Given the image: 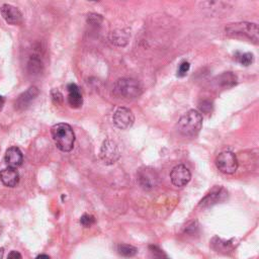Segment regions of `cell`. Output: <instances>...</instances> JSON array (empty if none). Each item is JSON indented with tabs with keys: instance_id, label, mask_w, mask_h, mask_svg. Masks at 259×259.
Returning a JSON list of instances; mask_svg holds the SVG:
<instances>
[{
	"instance_id": "8fae6325",
	"label": "cell",
	"mask_w": 259,
	"mask_h": 259,
	"mask_svg": "<svg viewBox=\"0 0 259 259\" xmlns=\"http://www.w3.org/2000/svg\"><path fill=\"white\" fill-rule=\"evenodd\" d=\"M138 179L141 186L145 188V190H152L157 185L158 175L153 169L145 168L139 172Z\"/></svg>"
},
{
	"instance_id": "30bf717a",
	"label": "cell",
	"mask_w": 259,
	"mask_h": 259,
	"mask_svg": "<svg viewBox=\"0 0 259 259\" xmlns=\"http://www.w3.org/2000/svg\"><path fill=\"white\" fill-rule=\"evenodd\" d=\"M0 11H1L2 17L9 25L16 26L22 22V15L16 7L10 4H3L0 8Z\"/></svg>"
},
{
	"instance_id": "ac0fdd59",
	"label": "cell",
	"mask_w": 259,
	"mask_h": 259,
	"mask_svg": "<svg viewBox=\"0 0 259 259\" xmlns=\"http://www.w3.org/2000/svg\"><path fill=\"white\" fill-rule=\"evenodd\" d=\"M117 252H119V254L124 257H134L137 254L138 250L136 247L132 245L120 244L119 246H117Z\"/></svg>"
},
{
	"instance_id": "ffe728a7",
	"label": "cell",
	"mask_w": 259,
	"mask_h": 259,
	"mask_svg": "<svg viewBox=\"0 0 259 259\" xmlns=\"http://www.w3.org/2000/svg\"><path fill=\"white\" fill-rule=\"evenodd\" d=\"M149 251L152 259H169L168 256L163 252V250H161L157 246H150Z\"/></svg>"
},
{
	"instance_id": "52a82bcc",
	"label": "cell",
	"mask_w": 259,
	"mask_h": 259,
	"mask_svg": "<svg viewBox=\"0 0 259 259\" xmlns=\"http://www.w3.org/2000/svg\"><path fill=\"white\" fill-rule=\"evenodd\" d=\"M113 122L116 128L127 130L134 125L135 116L131 110L127 108H119L113 113Z\"/></svg>"
},
{
	"instance_id": "4fadbf2b",
	"label": "cell",
	"mask_w": 259,
	"mask_h": 259,
	"mask_svg": "<svg viewBox=\"0 0 259 259\" xmlns=\"http://www.w3.org/2000/svg\"><path fill=\"white\" fill-rule=\"evenodd\" d=\"M68 103L72 109H79L83 104V97L79 87L75 83H70L67 86Z\"/></svg>"
},
{
	"instance_id": "83f0119b",
	"label": "cell",
	"mask_w": 259,
	"mask_h": 259,
	"mask_svg": "<svg viewBox=\"0 0 259 259\" xmlns=\"http://www.w3.org/2000/svg\"><path fill=\"white\" fill-rule=\"evenodd\" d=\"M3 255H4V248L1 247V248H0V259L3 258Z\"/></svg>"
},
{
	"instance_id": "5b68a950",
	"label": "cell",
	"mask_w": 259,
	"mask_h": 259,
	"mask_svg": "<svg viewBox=\"0 0 259 259\" xmlns=\"http://www.w3.org/2000/svg\"><path fill=\"white\" fill-rule=\"evenodd\" d=\"M216 165L221 172L232 174L236 172L238 168V159L233 152L223 151L217 156Z\"/></svg>"
},
{
	"instance_id": "8992f818",
	"label": "cell",
	"mask_w": 259,
	"mask_h": 259,
	"mask_svg": "<svg viewBox=\"0 0 259 259\" xmlns=\"http://www.w3.org/2000/svg\"><path fill=\"white\" fill-rule=\"evenodd\" d=\"M120 156L121 154L119 147H117V145L113 140L108 139L103 141L99 152V157L104 164H107V165H112V164H114L120 159Z\"/></svg>"
},
{
	"instance_id": "44dd1931",
	"label": "cell",
	"mask_w": 259,
	"mask_h": 259,
	"mask_svg": "<svg viewBox=\"0 0 259 259\" xmlns=\"http://www.w3.org/2000/svg\"><path fill=\"white\" fill-rule=\"evenodd\" d=\"M94 223H96V219H94V217L91 215L84 214L80 218V224L85 228L91 227Z\"/></svg>"
},
{
	"instance_id": "484cf974",
	"label": "cell",
	"mask_w": 259,
	"mask_h": 259,
	"mask_svg": "<svg viewBox=\"0 0 259 259\" xmlns=\"http://www.w3.org/2000/svg\"><path fill=\"white\" fill-rule=\"evenodd\" d=\"M4 103H5V98L3 97L0 96V111H1L3 109Z\"/></svg>"
},
{
	"instance_id": "2e32d148",
	"label": "cell",
	"mask_w": 259,
	"mask_h": 259,
	"mask_svg": "<svg viewBox=\"0 0 259 259\" xmlns=\"http://www.w3.org/2000/svg\"><path fill=\"white\" fill-rule=\"evenodd\" d=\"M223 191H224L223 188H221V190H219L218 192H214V193H211V194H208V195L203 199V201L201 202V204H199V207L206 208V207L213 206V205L219 203L220 197L223 195V194H222Z\"/></svg>"
},
{
	"instance_id": "9a60e30c",
	"label": "cell",
	"mask_w": 259,
	"mask_h": 259,
	"mask_svg": "<svg viewBox=\"0 0 259 259\" xmlns=\"http://www.w3.org/2000/svg\"><path fill=\"white\" fill-rule=\"evenodd\" d=\"M215 83L218 87L229 88L237 83V77L235 76L232 72H225L224 74L218 76L215 80Z\"/></svg>"
},
{
	"instance_id": "e0dca14e",
	"label": "cell",
	"mask_w": 259,
	"mask_h": 259,
	"mask_svg": "<svg viewBox=\"0 0 259 259\" xmlns=\"http://www.w3.org/2000/svg\"><path fill=\"white\" fill-rule=\"evenodd\" d=\"M28 68L32 74H39L43 70V62L37 56H32L28 63Z\"/></svg>"
},
{
	"instance_id": "9c48e42d",
	"label": "cell",
	"mask_w": 259,
	"mask_h": 259,
	"mask_svg": "<svg viewBox=\"0 0 259 259\" xmlns=\"http://www.w3.org/2000/svg\"><path fill=\"white\" fill-rule=\"evenodd\" d=\"M39 93L40 91L36 86L30 87L27 91L22 92L16 100V103H15L16 109L18 111H23V110L28 109L31 105L32 101H33L39 96Z\"/></svg>"
},
{
	"instance_id": "d6986e66",
	"label": "cell",
	"mask_w": 259,
	"mask_h": 259,
	"mask_svg": "<svg viewBox=\"0 0 259 259\" xmlns=\"http://www.w3.org/2000/svg\"><path fill=\"white\" fill-rule=\"evenodd\" d=\"M235 59L242 65V66H249L253 63V54L251 53H237Z\"/></svg>"
},
{
	"instance_id": "6da1fadb",
	"label": "cell",
	"mask_w": 259,
	"mask_h": 259,
	"mask_svg": "<svg viewBox=\"0 0 259 259\" xmlns=\"http://www.w3.org/2000/svg\"><path fill=\"white\" fill-rule=\"evenodd\" d=\"M51 134L55 145L59 150L62 152H70L73 150L75 134L71 126L65 123L56 124L51 129Z\"/></svg>"
},
{
	"instance_id": "7402d4cb",
	"label": "cell",
	"mask_w": 259,
	"mask_h": 259,
	"mask_svg": "<svg viewBox=\"0 0 259 259\" xmlns=\"http://www.w3.org/2000/svg\"><path fill=\"white\" fill-rule=\"evenodd\" d=\"M190 68H191V64L186 62V61H183L182 63H180L178 69V77H184L187 72L190 71Z\"/></svg>"
},
{
	"instance_id": "d4e9b609",
	"label": "cell",
	"mask_w": 259,
	"mask_h": 259,
	"mask_svg": "<svg viewBox=\"0 0 259 259\" xmlns=\"http://www.w3.org/2000/svg\"><path fill=\"white\" fill-rule=\"evenodd\" d=\"M199 108H201V110L205 113H208L210 111L211 109V103L210 101H204L201 105H199Z\"/></svg>"
},
{
	"instance_id": "5bb4252c",
	"label": "cell",
	"mask_w": 259,
	"mask_h": 259,
	"mask_svg": "<svg viewBox=\"0 0 259 259\" xmlns=\"http://www.w3.org/2000/svg\"><path fill=\"white\" fill-rule=\"evenodd\" d=\"M0 180L8 187H15L19 182V173L16 168L7 167L0 172Z\"/></svg>"
},
{
	"instance_id": "277c9868",
	"label": "cell",
	"mask_w": 259,
	"mask_h": 259,
	"mask_svg": "<svg viewBox=\"0 0 259 259\" xmlns=\"http://www.w3.org/2000/svg\"><path fill=\"white\" fill-rule=\"evenodd\" d=\"M113 90L117 97L126 99L137 98L142 93V87L139 82L132 78L119 79L115 82Z\"/></svg>"
},
{
	"instance_id": "3957f363",
	"label": "cell",
	"mask_w": 259,
	"mask_h": 259,
	"mask_svg": "<svg viewBox=\"0 0 259 259\" xmlns=\"http://www.w3.org/2000/svg\"><path fill=\"white\" fill-rule=\"evenodd\" d=\"M226 34L230 38L247 40L254 44L258 43V27L251 22L230 23L225 29Z\"/></svg>"
},
{
	"instance_id": "ba28073f",
	"label": "cell",
	"mask_w": 259,
	"mask_h": 259,
	"mask_svg": "<svg viewBox=\"0 0 259 259\" xmlns=\"http://www.w3.org/2000/svg\"><path fill=\"white\" fill-rule=\"evenodd\" d=\"M192 174L190 169H188L183 164L175 166L170 173V179L173 185L178 187L185 186L188 182L191 181Z\"/></svg>"
},
{
	"instance_id": "603a6c76",
	"label": "cell",
	"mask_w": 259,
	"mask_h": 259,
	"mask_svg": "<svg viewBox=\"0 0 259 259\" xmlns=\"http://www.w3.org/2000/svg\"><path fill=\"white\" fill-rule=\"evenodd\" d=\"M52 98L57 104H60L63 101L62 93L60 91H58V90H53L52 91Z\"/></svg>"
},
{
	"instance_id": "7c38bea8",
	"label": "cell",
	"mask_w": 259,
	"mask_h": 259,
	"mask_svg": "<svg viewBox=\"0 0 259 259\" xmlns=\"http://www.w3.org/2000/svg\"><path fill=\"white\" fill-rule=\"evenodd\" d=\"M4 162L8 167L17 168L22 165L23 155L21 151L17 147H10L6 150Z\"/></svg>"
},
{
	"instance_id": "7a4b0ae2",
	"label": "cell",
	"mask_w": 259,
	"mask_h": 259,
	"mask_svg": "<svg viewBox=\"0 0 259 259\" xmlns=\"http://www.w3.org/2000/svg\"><path fill=\"white\" fill-rule=\"evenodd\" d=\"M203 127V115L201 113L191 110L184 113L178 124V132L185 137L196 136Z\"/></svg>"
},
{
	"instance_id": "4316f807",
	"label": "cell",
	"mask_w": 259,
	"mask_h": 259,
	"mask_svg": "<svg viewBox=\"0 0 259 259\" xmlns=\"http://www.w3.org/2000/svg\"><path fill=\"white\" fill-rule=\"evenodd\" d=\"M36 259H51L50 256H48L47 254H41L39 256H37Z\"/></svg>"
},
{
	"instance_id": "f1b7e54d",
	"label": "cell",
	"mask_w": 259,
	"mask_h": 259,
	"mask_svg": "<svg viewBox=\"0 0 259 259\" xmlns=\"http://www.w3.org/2000/svg\"><path fill=\"white\" fill-rule=\"evenodd\" d=\"M0 233H1V227H0Z\"/></svg>"
},
{
	"instance_id": "cb8c5ba5",
	"label": "cell",
	"mask_w": 259,
	"mask_h": 259,
	"mask_svg": "<svg viewBox=\"0 0 259 259\" xmlns=\"http://www.w3.org/2000/svg\"><path fill=\"white\" fill-rule=\"evenodd\" d=\"M7 259H22V256H21V254L18 251L13 250V251H10L8 253Z\"/></svg>"
}]
</instances>
